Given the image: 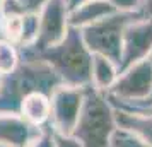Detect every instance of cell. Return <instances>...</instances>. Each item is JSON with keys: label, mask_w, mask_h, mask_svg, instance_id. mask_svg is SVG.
Listing matches in <instances>:
<instances>
[{"label": "cell", "mask_w": 152, "mask_h": 147, "mask_svg": "<svg viewBox=\"0 0 152 147\" xmlns=\"http://www.w3.org/2000/svg\"><path fill=\"white\" fill-rule=\"evenodd\" d=\"M48 0H2L0 15H24L39 14Z\"/></svg>", "instance_id": "5bb4252c"}, {"label": "cell", "mask_w": 152, "mask_h": 147, "mask_svg": "<svg viewBox=\"0 0 152 147\" xmlns=\"http://www.w3.org/2000/svg\"><path fill=\"white\" fill-rule=\"evenodd\" d=\"M152 92V58L132 65L120 72L108 96L116 101H144Z\"/></svg>", "instance_id": "52a82bcc"}, {"label": "cell", "mask_w": 152, "mask_h": 147, "mask_svg": "<svg viewBox=\"0 0 152 147\" xmlns=\"http://www.w3.org/2000/svg\"><path fill=\"white\" fill-rule=\"evenodd\" d=\"M142 14H144L145 17H152V0H144Z\"/></svg>", "instance_id": "603a6c76"}, {"label": "cell", "mask_w": 152, "mask_h": 147, "mask_svg": "<svg viewBox=\"0 0 152 147\" xmlns=\"http://www.w3.org/2000/svg\"><path fill=\"white\" fill-rule=\"evenodd\" d=\"M19 115L36 128H45L50 125L51 116V98L45 92H33L22 99Z\"/></svg>", "instance_id": "30bf717a"}, {"label": "cell", "mask_w": 152, "mask_h": 147, "mask_svg": "<svg viewBox=\"0 0 152 147\" xmlns=\"http://www.w3.org/2000/svg\"><path fill=\"white\" fill-rule=\"evenodd\" d=\"M116 130L115 106L111 105L108 94L87 86L82 110L72 135L82 147H110L111 137Z\"/></svg>", "instance_id": "3957f363"}, {"label": "cell", "mask_w": 152, "mask_h": 147, "mask_svg": "<svg viewBox=\"0 0 152 147\" xmlns=\"http://www.w3.org/2000/svg\"><path fill=\"white\" fill-rule=\"evenodd\" d=\"M55 147H82V144L74 137V135H63V133L53 132Z\"/></svg>", "instance_id": "7402d4cb"}, {"label": "cell", "mask_w": 152, "mask_h": 147, "mask_svg": "<svg viewBox=\"0 0 152 147\" xmlns=\"http://www.w3.org/2000/svg\"><path fill=\"white\" fill-rule=\"evenodd\" d=\"M116 12H142L144 0H108Z\"/></svg>", "instance_id": "44dd1931"}, {"label": "cell", "mask_w": 152, "mask_h": 147, "mask_svg": "<svg viewBox=\"0 0 152 147\" xmlns=\"http://www.w3.org/2000/svg\"><path fill=\"white\" fill-rule=\"evenodd\" d=\"M39 31V14H24L22 15V36L17 46H31L38 38Z\"/></svg>", "instance_id": "e0dca14e"}, {"label": "cell", "mask_w": 152, "mask_h": 147, "mask_svg": "<svg viewBox=\"0 0 152 147\" xmlns=\"http://www.w3.org/2000/svg\"><path fill=\"white\" fill-rule=\"evenodd\" d=\"M110 98V96H108ZM111 105L115 108H121V110H130V111H138L152 116V103H145V101H132V103H125V101H116V99H111Z\"/></svg>", "instance_id": "d6986e66"}, {"label": "cell", "mask_w": 152, "mask_h": 147, "mask_svg": "<svg viewBox=\"0 0 152 147\" xmlns=\"http://www.w3.org/2000/svg\"><path fill=\"white\" fill-rule=\"evenodd\" d=\"M151 58H152V56H151ZM144 101H145V103H152V92H151V96H149L147 99H144ZM130 103H132V101H130Z\"/></svg>", "instance_id": "d4e9b609"}, {"label": "cell", "mask_w": 152, "mask_h": 147, "mask_svg": "<svg viewBox=\"0 0 152 147\" xmlns=\"http://www.w3.org/2000/svg\"><path fill=\"white\" fill-rule=\"evenodd\" d=\"M118 75H120V70H118V65L113 60H110L103 55H92L91 86L94 89L108 94L116 82Z\"/></svg>", "instance_id": "4fadbf2b"}, {"label": "cell", "mask_w": 152, "mask_h": 147, "mask_svg": "<svg viewBox=\"0 0 152 147\" xmlns=\"http://www.w3.org/2000/svg\"><path fill=\"white\" fill-rule=\"evenodd\" d=\"M21 62L10 74L2 75L0 82V113L19 115L22 99L33 92L53 94L62 86V79L43 58L19 48Z\"/></svg>", "instance_id": "6da1fadb"}, {"label": "cell", "mask_w": 152, "mask_h": 147, "mask_svg": "<svg viewBox=\"0 0 152 147\" xmlns=\"http://www.w3.org/2000/svg\"><path fill=\"white\" fill-rule=\"evenodd\" d=\"M115 116H116L118 128L130 132L137 139L152 146V116L138 111L121 110V108H115Z\"/></svg>", "instance_id": "7c38bea8"}, {"label": "cell", "mask_w": 152, "mask_h": 147, "mask_svg": "<svg viewBox=\"0 0 152 147\" xmlns=\"http://www.w3.org/2000/svg\"><path fill=\"white\" fill-rule=\"evenodd\" d=\"M84 2H87V0H67V5H69V10H72V9L79 7L80 4H84Z\"/></svg>", "instance_id": "cb8c5ba5"}, {"label": "cell", "mask_w": 152, "mask_h": 147, "mask_svg": "<svg viewBox=\"0 0 152 147\" xmlns=\"http://www.w3.org/2000/svg\"><path fill=\"white\" fill-rule=\"evenodd\" d=\"M116 10L108 0H87L79 7L72 9L69 12V22L72 28L82 29L94 22L101 21L108 15L115 14Z\"/></svg>", "instance_id": "8fae6325"}, {"label": "cell", "mask_w": 152, "mask_h": 147, "mask_svg": "<svg viewBox=\"0 0 152 147\" xmlns=\"http://www.w3.org/2000/svg\"><path fill=\"white\" fill-rule=\"evenodd\" d=\"M26 147H55V140H53V130L51 127H45L39 130V133L34 139L29 142Z\"/></svg>", "instance_id": "ffe728a7"}, {"label": "cell", "mask_w": 152, "mask_h": 147, "mask_svg": "<svg viewBox=\"0 0 152 147\" xmlns=\"http://www.w3.org/2000/svg\"><path fill=\"white\" fill-rule=\"evenodd\" d=\"M152 56V17H138L132 21L123 33L121 58L118 70L123 72L132 65L144 62Z\"/></svg>", "instance_id": "ba28073f"}, {"label": "cell", "mask_w": 152, "mask_h": 147, "mask_svg": "<svg viewBox=\"0 0 152 147\" xmlns=\"http://www.w3.org/2000/svg\"><path fill=\"white\" fill-rule=\"evenodd\" d=\"M110 147H152V146L145 144L144 140L137 139V137L132 135L130 132L118 128L116 132L113 133V137H111Z\"/></svg>", "instance_id": "ac0fdd59"}, {"label": "cell", "mask_w": 152, "mask_h": 147, "mask_svg": "<svg viewBox=\"0 0 152 147\" xmlns=\"http://www.w3.org/2000/svg\"><path fill=\"white\" fill-rule=\"evenodd\" d=\"M0 2H2V0H0Z\"/></svg>", "instance_id": "83f0119b"}, {"label": "cell", "mask_w": 152, "mask_h": 147, "mask_svg": "<svg viewBox=\"0 0 152 147\" xmlns=\"http://www.w3.org/2000/svg\"><path fill=\"white\" fill-rule=\"evenodd\" d=\"M142 15H144L142 12H115L87 28L80 29L84 43L87 45L92 55H103L118 65L121 58L125 28Z\"/></svg>", "instance_id": "277c9868"}, {"label": "cell", "mask_w": 152, "mask_h": 147, "mask_svg": "<svg viewBox=\"0 0 152 147\" xmlns=\"http://www.w3.org/2000/svg\"><path fill=\"white\" fill-rule=\"evenodd\" d=\"M86 96V87H74V86L62 84L56 87L51 98V116L50 127L53 132L72 135L77 125Z\"/></svg>", "instance_id": "8992f818"}, {"label": "cell", "mask_w": 152, "mask_h": 147, "mask_svg": "<svg viewBox=\"0 0 152 147\" xmlns=\"http://www.w3.org/2000/svg\"><path fill=\"white\" fill-rule=\"evenodd\" d=\"M69 5L67 0H48L46 5L39 10V31L38 38L31 46H19L33 53L51 48L62 41L70 29Z\"/></svg>", "instance_id": "5b68a950"}, {"label": "cell", "mask_w": 152, "mask_h": 147, "mask_svg": "<svg viewBox=\"0 0 152 147\" xmlns=\"http://www.w3.org/2000/svg\"><path fill=\"white\" fill-rule=\"evenodd\" d=\"M0 82H2V75H0Z\"/></svg>", "instance_id": "4316f807"}, {"label": "cell", "mask_w": 152, "mask_h": 147, "mask_svg": "<svg viewBox=\"0 0 152 147\" xmlns=\"http://www.w3.org/2000/svg\"><path fill=\"white\" fill-rule=\"evenodd\" d=\"M41 128H36L28 123L21 115L0 113V144L12 147H26L39 133Z\"/></svg>", "instance_id": "9c48e42d"}, {"label": "cell", "mask_w": 152, "mask_h": 147, "mask_svg": "<svg viewBox=\"0 0 152 147\" xmlns=\"http://www.w3.org/2000/svg\"><path fill=\"white\" fill-rule=\"evenodd\" d=\"M0 147H12V146H5V144H0Z\"/></svg>", "instance_id": "484cf974"}, {"label": "cell", "mask_w": 152, "mask_h": 147, "mask_svg": "<svg viewBox=\"0 0 152 147\" xmlns=\"http://www.w3.org/2000/svg\"><path fill=\"white\" fill-rule=\"evenodd\" d=\"M29 53H33V51H29ZM34 55L43 58L55 70L58 77L62 79V84L74 86V87L91 86L92 53L87 48V45L84 43L80 29L70 26L67 36L58 45L43 50L39 53H34Z\"/></svg>", "instance_id": "7a4b0ae2"}, {"label": "cell", "mask_w": 152, "mask_h": 147, "mask_svg": "<svg viewBox=\"0 0 152 147\" xmlns=\"http://www.w3.org/2000/svg\"><path fill=\"white\" fill-rule=\"evenodd\" d=\"M22 36V15H0V38L19 45Z\"/></svg>", "instance_id": "2e32d148"}, {"label": "cell", "mask_w": 152, "mask_h": 147, "mask_svg": "<svg viewBox=\"0 0 152 147\" xmlns=\"http://www.w3.org/2000/svg\"><path fill=\"white\" fill-rule=\"evenodd\" d=\"M21 62L19 46L0 38V75L10 74Z\"/></svg>", "instance_id": "9a60e30c"}]
</instances>
